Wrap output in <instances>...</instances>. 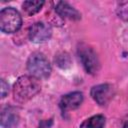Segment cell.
Wrapping results in <instances>:
<instances>
[{"mask_svg": "<svg viewBox=\"0 0 128 128\" xmlns=\"http://www.w3.org/2000/svg\"><path fill=\"white\" fill-rule=\"evenodd\" d=\"M41 89L38 79L33 76H21L17 79L13 87L14 99L19 103H25L32 99Z\"/></svg>", "mask_w": 128, "mask_h": 128, "instance_id": "obj_1", "label": "cell"}, {"mask_svg": "<svg viewBox=\"0 0 128 128\" xmlns=\"http://www.w3.org/2000/svg\"><path fill=\"white\" fill-rule=\"evenodd\" d=\"M27 70L30 76L40 80L49 77L51 74V65L46 56L41 52H34L27 61Z\"/></svg>", "mask_w": 128, "mask_h": 128, "instance_id": "obj_2", "label": "cell"}, {"mask_svg": "<svg viewBox=\"0 0 128 128\" xmlns=\"http://www.w3.org/2000/svg\"><path fill=\"white\" fill-rule=\"evenodd\" d=\"M22 26V17L13 7H6L0 11V29L4 33L17 32Z\"/></svg>", "mask_w": 128, "mask_h": 128, "instance_id": "obj_3", "label": "cell"}, {"mask_svg": "<svg viewBox=\"0 0 128 128\" xmlns=\"http://www.w3.org/2000/svg\"><path fill=\"white\" fill-rule=\"evenodd\" d=\"M77 52L87 73L96 74L100 68V63L95 51L89 45L81 43L77 48Z\"/></svg>", "mask_w": 128, "mask_h": 128, "instance_id": "obj_4", "label": "cell"}, {"mask_svg": "<svg viewBox=\"0 0 128 128\" xmlns=\"http://www.w3.org/2000/svg\"><path fill=\"white\" fill-rule=\"evenodd\" d=\"M29 39L34 43H43L50 39L52 35L51 26L44 22L34 23L28 31Z\"/></svg>", "mask_w": 128, "mask_h": 128, "instance_id": "obj_5", "label": "cell"}, {"mask_svg": "<svg viewBox=\"0 0 128 128\" xmlns=\"http://www.w3.org/2000/svg\"><path fill=\"white\" fill-rule=\"evenodd\" d=\"M114 95V88L110 84H99L91 89L92 98L99 105H106Z\"/></svg>", "mask_w": 128, "mask_h": 128, "instance_id": "obj_6", "label": "cell"}, {"mask_svg": "<svg viewBox=\"0 0 128 128\" xmlns=\"http://www.w3.org/2000/svg\"><path fill=\"white\" fill-rule=\"evenodd\" d=\"M83 102V94L79 91L70 92L61 97L59 102V107L62 112H67L69 110L77 109Z\"/></svg>", "mask_w": 128, "mask_h": 128, "instance_id": "obj_7", "label": "cell"}, {"mask_svg": "<svg viewBox=\"0 0 128 128\" xmlns=\"http://www.w3.org/2000/svg\"><path fill=\"white\" fill-rule=\"evenodd\" d=\"M57 14L65 19H69V20H79L81 18L80 13L71 5H69L67 2H58L55 8Z\"/></svg>", "mask_w": 128, "mask_h": 128, "instance_id": "obj_8", "label": "cell"}, {"mask_svg": "<svg viewBox=\"0 0 128 128\" xmlns=\"http://www.w3.org/2000/svg\"><path fill=\"white\" fill-rule=\"evenodd\" d=\"M17 120H18V115L13 108L7 107L6 109L3 110L1 115V124L3 127L11 128L14 125H16Z\"/></svg>", "mask_w": 128, "mask_h": 128, "instance_id": "obj_9", "label": "cell"}, {"mask_svg": "<svg viewBox=\"0 0 128 128\" xmlns=\"http://www.w3.org/2000/svg\"><path fill=\"white\" fill-rule=\"evenodd\" d=\"M105 125V117L101 114L91 116L82 122L79 128H103Z\"/></svg>", "mask_w": 128, "mask_h": 128, "instance_id": "obj_10", "label": "cell"}, {"mask_svg": "<svg viewBox=\"0 0 128 128\" xmlns=\"http://www.w3.org/2000/svg\"><path fill=\"white\" fill-rule=\"evenodd\" d=\"M44 5V1H25L22 4V8L28 15H34L41 10Z\"/></svg>", "mask_w": 128, "mask_h": 128, "instance_id": "obj_11", "label": "cell"}, {"mask_svg": "<svg viewBox=\"0 0 128 128\" xmlns=\"http://www.w3.org/2000/svg\"><path fill=\"white\" fill-rule=\"evenodd\" d=\"M55 61L57 65L61 68H66L70 65V58L66 53H61L57 55V57L55 58Z\"/></svg>", "mask_w": 128, "mask_h": 128, "instance_id": "obj_12", "label": "cell"}, {"mask_svg": "<svg viewBox=\"0 0 128 128\" xmlns=\"http://www.w3.org/2000/svg\"><path fill=\"white\" fill-rule=\"evenodd\" d=\"M118 15L120 18L128 21V2H122L120 3L118 9H117Z\"/></svg>", "mask_w": 128, "mask_h": 128, "instance_id": "obj_13", "label": "cell"}, {"mask_svg": "<svg viewBox=\"0 0 128 128\" xmlns=\"http://www.w3.org/2000/svg\"><path fill=\"white\" fill-rule=\"evenodd\" d=\"M8 91H9L8 83H6L4 79H1V97L4 98L6 94H8Z\"/></svg>", "mask_w": 128, "mask_h": 128, "instance_id": "obj_14", "label": "cell"}, {"mask_svg": "<svg viewBox=\"0 0 128 128\" xmlns=\"http://www.w3.org/2000/svg\"><path fill=\"white\" fill-rule=\"evenodd\" d=\"M123 128H128V117H127V119L125 120V122L123 124Z\"/></svg>", "mask_w": 128, "mask_h": 128, "instance_id": "obj_15", "label": "cell"}]
</instances>
